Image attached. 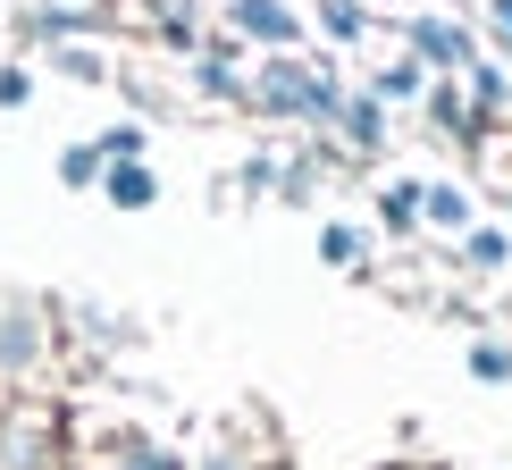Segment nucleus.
<instances>
[{"label": "nucleus", "mask_w": 512, "mask_h": 470, "mask_svg": "<svg viewBox=\"0 0 512 470\" xmlns=\"http://www.w3.org/2000/svg\"><path fill=\"white\" fill-rule=\"evenodd\" d=\"M252 110H269V118H336V76L328 68H303V59H269L261 76H252Z\"/></svg>", "instance_id": "obj_1"}, {"label": "nucleus", "mask_w": 512, "mask_h": 470, "mask_svg": "<svg viewBox=\"0 0 512 470\" xmlns=\"http://www.w3.org/2000/svg\"><path fill=\"white\" fill-rule=\"evenodd\" d=\"M227 34L236 42H269V51H294L303 42V17L286 0H227Z\"/></svg>", "instance_id": "obj_2"}, {"label": "nucleus", "mask_w": 512, "mask_h": 470, "mask_svg": "<svg viewBox=\"0 0 512 470\" xmlns=\"http://www.w3.org/2000/svg\"><path fill=\"white\" fill-rule=\"evenodd\" d=\"M403 42H412V59L420 68H471V34L454 26V17H412V26H403Z\"/></svg>", "instance_id": "obj_3"}, {"label": "nucleus", "mask_w": 512, "mask_h": 470, "mask_svg": "<svg viewBox=\"0 0 512 470\" xmlns=\"http://www.w3.org/2000/svg\"><path fill=\"white\" fill-rule=\"evenodd\" d=\"M101 194H110L118 210H152L160 202V177L143 160H110V168H101Z\"/></svg>", "instance_id": "obj_4"}, {"label": "nucleus", "mask_w": 512, "mask_h": 470, "mask_svg": "<svg viewBox=\"0 0 512 470\" xmlns=\"http://www.w3.org/2000/svg\"><path fill=\"white\" fill-rule=\"evenodd\" d=\"M420 219L445 227V235H462L471 227V194H462V185H429V194H420Z\"/></svg>", "instance_id": "obj_5"}, {"label": "nucleus", "mask_w": 512, "mask_h": 470, "mask_svg": "<svg viewBox=\"0 0 512 470\" xmlns=\"http://www.w3.org/2000/svg\"><path fill=\"white\" fill-rule=\"evenodd\" d=\"M336 126L361 143V152H378V135H387V118H378V93H361V101H336Z\"/></svg>", "instance_id": "obj_6"}, {"label": "nucleus", "mask_w": 512, "mask_h": 470, "mask_svg": "<svg viewBox=\"0 0 512 470\" xmlns=\"http://www.w3.org/2000/svg\"><path fill=\"white\" fill-rule=\"evenodd\" d=\"M319 34L328 42H361L370 34V9H361V0H319Z\"/></svg>", "instance_id": "obj_7"}, {"label": "nucleus", "mask_w": 512, "mask_h": 470, "mask_svg": "<svg viewBox=\"0 0 512 470\" xmlns=\"http://www.w3.org/2000/svg\"><path fill=\"white\" fill-rule=\"evenodd\" d=\"M361 252H370V235H361V227H345V219H328V227H319V261H336V269H353Z\"/></svg>", "instance_id": "obj_8"}, {"label": "nucleus", "mask_w": 512, "mask_h": 470, "mask_svg": "<svg viewBox=\"0 0 512 470\" xmlns=\"http://www.w3.org/2000/svg\"><path fill=\"white\" fill-rule=\"evenodd\" d=\"M462 261H471V269H504L512 261V235L504 227H471V235H462Z\"/></svg>", "instance_id": "obj_9"}, {"label": "nucleus", "mask_w": 512, "mask_h": 470, "mask_svg": "<svg viewBox=\"0 0 512 470\" xmlns=\"http://www.w3.org/2000/svg\"><path fill=\"white\" fill-rule=\"evenodd\" d=\"M471 101H479V110H487V118H496V110H504V101H512V76L496 68V59H471Z\"/></svg>", "instance_id": "obj_10"}, {"label": "nucleus", "mask_w": 512, "mask_h": 470, "mask_svg": "<svg viewBox=\"0 0 512 470\" xmlns=\"http://www.w3.org/2000/svg\"><path fill=\"white\" fill-rule=\"evenodd\" d=\"M101 143H68V152H59V185H101Z\"/></svg>", "instance_id": "obj_11"}, {"label": "nucleus", "mask_w": 512, "mask_h": 470, "mask_svg": "<svg viewBox=\"0 0 512 470\" xmlns=\"http://www.w3.org/2000/svg\"><path fill=\"white\" fill-rule=\"evenodd\" d=\"M51 68H59V76H76V84H101V76H110V68H101V51H76V42H59Z\"/></svg>", "instance_id": "obj_12"}, {"label": "nucleus", "mask_w": 512, "mask_h": 470, "mask_svg": "<svg viewBox=\"0 0 512 470\" xmlns=\"http://www.w3.org/2000/svg\"><path fill=\"white\" fill-rule=\"evenodd\" d=\"M471 378L504 387V378H512V345H487V336H479V345H471Z\"/></svg>", "instance_id": "obj_13"}, {"label": "nucleus", "mask_w": 512, "mask_h": 470, "mask_svg": "<svg viewBox=\"0 0 512 470\" xmlns=\"http://www.w3.org/2000/svg\"><path fill=\"white\" fill-rule=\"evenodd\" d=\"M420 84H429V76H420V59H403V68H387V76H378V101H412Z\"/></svg>", "instance_id": "obj_14"}, {"label": "nucleus", "mask_w": 512, "mask_h": 470, "mask_svg": "<svg viewBox=\"0 0 512 470\" xmlns=\"http://www.w3.org/2000/svg\"><path fill=\"white\" fill-rule=\"evenodd\" d=\"M387 227H420V185H387Z\"/></svg>", "instance_id": "obj_15"}, {"label": "nucleus", "mask_w": 512, "mask_h": 470, "mask_svg": "<svg viewBox=\"0 0 512 470\" xmlns=\"http://www.w3.org/2000/svg\"><path fill=\"white\" fill-rule=\"evenodd\" d=\"M101 160H143V126H110L101 135Z\"/></svg>", "instance_id": "obj_16"}, {"label": "nucleus", "mask_w": 512, "mask_h": 470, "mask_svg": "<svg viewBox=\"0 0 512 470\" xmlns=\"http://www.w3.org/2000/svg\"><path fill=\"white\" fill-rule=\"evenodd\" d=\"M0 361H34V319H9L0 328Z\"/></svg>", "instance_id": "obj_17"}, {"label": "nucleus", "mask_w": 512, "mask_h": 470, "mask_svg": "<svg viewBox=\"0 0 512 470\" xmlns=\"http://www.w3.org/2000/svg\"><path fill=\"white\" fill-rule=\"evenodd\" d=\"M26 93H34L26 68H0V110H26Z\"/></svg>", "instance_id": "obj_18"}, {"label": "nucleus", "mask_w": 512, "mask_h": 470, "mask_svg": "<svg viewBox=\"0 0 512 470\" xmlns=\"http://www.w3.org/2000/svg\"><path fill=\"white\" fill-rule=\"evenodd\" d=\"M202 470H236V462H202Z\"/></svg>", "instance_id": "obj_19"}]
</instances>
